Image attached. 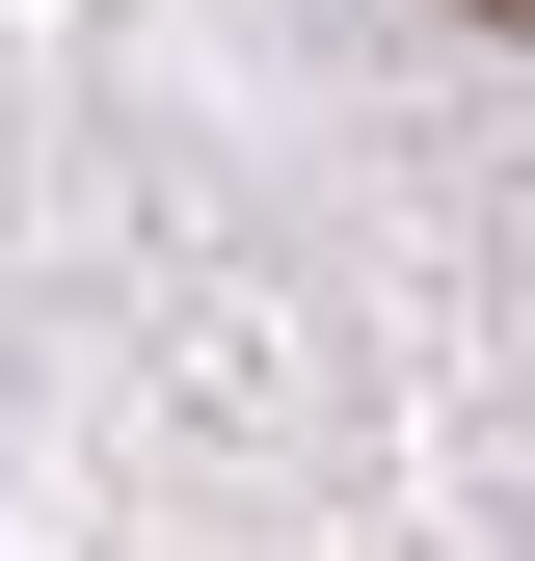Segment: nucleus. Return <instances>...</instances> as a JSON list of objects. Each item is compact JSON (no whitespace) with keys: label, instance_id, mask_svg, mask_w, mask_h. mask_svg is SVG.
<instances>
[{"label":"nucleus","instance_id":"f257e3e1","mask_svg":"<svg viewBox=\"0 0 535 561\" xmlns=\"http://www.w3.org/2000/svg\"><path fill=\"white\" fill-rule=\"evenodd\" d=\"M509 27H535V0H509Z\"/></svg>","mask_w":535,"mask_h":561}]
</instances>
